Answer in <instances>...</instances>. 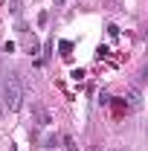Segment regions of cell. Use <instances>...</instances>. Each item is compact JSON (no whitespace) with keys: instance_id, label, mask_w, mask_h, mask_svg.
<instances>
[{"instance_id":"6da1fadb","label":"cell","mask_w":148,"mask_h":151,"mask_svg":"<svg viewBox=\"0 0 148 151\" xmlns=\"http://www.w3.org/2000/svg\"><path fill=\"white\" fill-rule=\"evenodd\" d=\"M23 96H26V90H23L20 76L9 73L3 78V84H0V108H3V113H15L23 105Z\"/></svg>"},{"instance_id":"3957f363","label":"cell","mask_w":148,"mask_h":151,"mask_svg":"<svg viewBox=\"0 0 148 151\" xmlns=\"http://www.w3.org/2000/svg\"><path fill=\"white\" fill-rule=\"evenodd\" d=\"M61 142H64V151H78V148H75V142H73V137H64Z\"/></svg>"},{"instance_id":"5b68a950","label":"cell","mask_w":148,"mask_h":151,"mask_svg":"<svg viewBox=\"0 0 148 151\" xmlns=\"http://www.w3.org/2000/svg\"><path fill=\"white\" fill-rule=\"evenodd\" d=\"M61 6H67V0H55V9H61Z\"/></svg>"},{"instance_id":"277c9868","label":"cell","mask_w":148,"mask_h":151,"mask_svg":"<svg viewBox=\"0 0 148 151\" xmlns=\"http://www.w3.org/2000/svg\"><path fill=\"white\" fill-rule=\"evenodd\" d=\"M70 50H73V44H70V41H61V55L70 58Z\"/></svg>"},{"instance_id":"7a4b0ae2","label":"cell","mask_w":148,"mask_h":151,"mask_svg":"<svg viewBox=\"0 0 148 151\" xmlns=\"http://www.w3.org/2000/svg\"><path fill=\"white\" fill-rule=\"evenodd\" d=\"M32 116H35V125H41V128H47L50 122H52V116H50V111L41 105V102H35L32 105Z\"/></svg>"}]
</instances>
